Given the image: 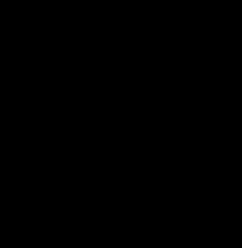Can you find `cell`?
I'll return each instance as SVG.
<instances>
[]
</instances>
